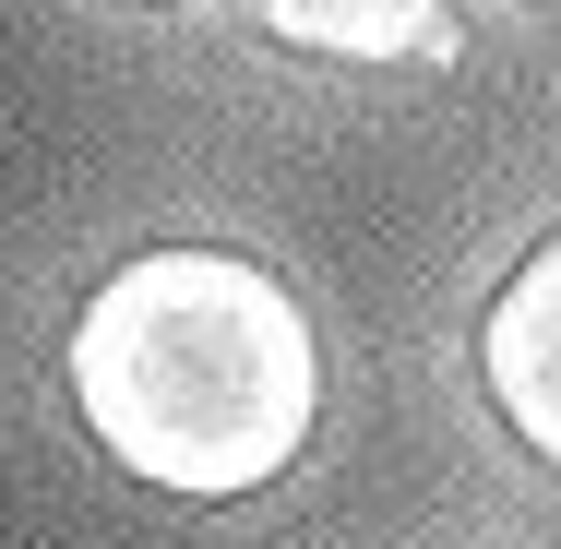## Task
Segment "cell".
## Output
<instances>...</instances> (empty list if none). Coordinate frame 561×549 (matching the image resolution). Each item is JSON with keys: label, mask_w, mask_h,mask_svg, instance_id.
Instances as JSON below:
<instances>
[{"label": "cell", "mask_w": 561, "mask_h": 549, "mask_svg": "<svg viewBox=\"0 0 561 549\" xmlns=\"http://www.w3.org/2000/svg\"><path fill=\"white\" fill-rule=\"evenodd\" d=\"M60 382L96 454L131 466L144 490L251 502L311 454L323 334L275 263L216 239H156L119 275H96V299L72 311Z\"/></svg>", "instance_id": "cell-1"}, {"label": "cell", "mask_w": 561, "mask_h": 549, "mask_svg": "<svg viewBox=\"0 0 561 549\" xmlns=\"http://www.w3.org/2000/svg\"><path fill=\"white\" fill-rule=\"evenodd\" d=\"M478 382L514 419V442L561 466V227L502 275V299L478 311Z\"/></svg>", "instance_id": "cell-2"}, {"label": "cell", "mask_w": 561, "mask_h": 549, "mask_svg": "<svg viewBox=\"0 0 561 549\" xmlns=\"http://www.w3.org/2000/svg\"><path fill=\"white\" fill-rule=\"evenodd\" d=\"M251 24L299 60H358V72H443L466 48V0H251Z\"/></svg>", "instance_id": "cell-3"}]
</instances>
